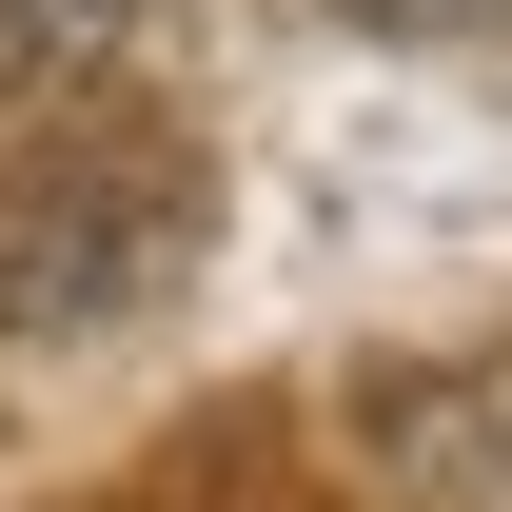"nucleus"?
<instances>
[{"label":"nucleus","instance_id":"obj_3","mask_svg":"<svg viewBox=\"0 0 512 512\" xmlns=\"http://www.w3.org/2000/svg\"><path fill=\"white\" fill-rule=\"evenodd\" d=\"M316 20H355V40H473V20H512V0H316Z\"/></svg>","mask_w":512,"mask_h":512},{"label":"nucleus","instance_id":"obj_1","mask_svg":"<svg viewBox=\"0 0 512 512\" xmlns=\"http://www.w3.org/2000/svg\"><path fill=\"white\" fill-rule=\"evenodd\" d=\"M197 197L158 138H60V158H0V335H79V316H138L178 276Z\"/></svg>","mask_w":512,"mask_h":512},{"label":"nucleus","instance_id":"obj_2","mask_svg":"<svg viewBox=\"0 0 512 512\" xmlns=\"http://www.w3.org/2000/svg\"><path fill=\"white\" fill-rule=\"evenodd\" d=\"M138 60V0H0V99H79Z\"/></svg>","mask_w":512,"mask_h":512}]
</instances>
